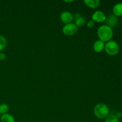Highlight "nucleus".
<instances>
[{"instance_id":"obj_7","label":"nucleus","mask_w":122,"mask_h":122,"mask_svg":"<svg viewBox=\"0 0 122 122\" xmlns=\"http://www.w3.org/2000/svg\"><path fill=\"white\" fill-rule=\"evenodd\" d=\"M105 21H106V25L112 28V27H114L117 25L118 17L115 16L114 14H110L107 17H106V20Z\"/></svg>"},{"instance_id":"obj_11","label":"nucleus","mask_w":122,"mask_h":122,"mask_svg":"<svg viewBox=\"0 0 122 122\" xmlns=\"http://www.w3.org/2000/svg\"><path fill=\"white\" fill-rule=\"evenodd\" d=\"M1 122H15V118L14 117L13 115L9 113H6V114L1 115Z\"/></svg>"},{"instance_id":"obj_3","label":"nucleus","mask_w":122,"mask_h":122,"mask_svg":"<svg viewBox=\"0 0 122 122\" xmlns=\"http://www.w3.org/2000/svg\"><path fill=\"white\" fill-rule=\"evenodd\" d=\"M105 51L109 56H114L120 51V46L115 41L111 40L105 43Z\"/></svg>"},{"instance_id":"obj_15","label":"nucleus","mask_w":122,"mask_h":122,"mask_svg":"<svg viewBox=\"0 0 122 122\" xmlns=\"http://www.w3.org/2000/svg\"><path fill=\"white\" fill-rule=\"evenodd\" d=\"M105 122H119V119L115 114H109L105 119Z\"/></svg>"},{"instance_id":"obj_18","label":"nucleus","mask_w":122,"mask_h":122,"mask_svg":"<svg viewBox=\"0 0 122 122\" xmlns=\"http://www.w3.org/2000/svg\"><path fill=\"white\" fill-rule=\"evenodd\" d=\"M115 115L119 119L120 118H121L122 117V112H117V113Z\"/></svg>"},{"instance_id":"obj_10","label":"nucleus","mask_w":122,"mask_h":122,"mask_svg":"<svg viewBox=\"0 0 122 122\" xmlns=\"http://www.w3.org/2000/svg\"><path fill=\"white\" fill-rule=\"evenodd\" d=\"M83 2L87 7L92 9L98 8L100 4V1L99 0H84Z\"/></svg>"},{"instance_id":"obj_4","label":"nucleus","mask_w":122,"mask_h":122,"mask_svg":"<svg viewBox=\"0 0 122 122\" xmlns=\"http://www.w3.org/2000/svg\"><path fill=\"white\" fill-rule=\"evenodd\" d=\"M78 27L73 23L66 24L63 26L62 29L63 33L66 36H71L75 35L77 32Z\"/></svg>"},{"instance_id":"obj_12","label":"nucleus","mask_w":122,"mask_h":122,"mask_svg":"<svg viewBox=\"0 0 122 122\" xmlns=\"http://www.w3.org/2000/svg\"><path fill=\"white\" fill-rule=\"evenodd\" d=\"M7 45V39L3 35H0V52L3 51Z\"/></svg>"},{"instance_id":"obj_19","label":"nucleus","mask_w":122,"mask_h":122,"mask_svg":"<svg viewBox=\"0 0 122 122\" xmlns=\"http://www.w3.org/2000/svg\"><path fill=\"white\" fill-rule=\"evenodd\" d=\"M74 1H66H66H64V2H73Z\"/></svg>"},{"instance_id":"obj_17","label":"nucleus","mask_w":122,"mask_h":122,"mask_svg":"<svg viewBox=\"0 0 122 122\" xmlns=\"http://www.w3.org/2000/svg\"><path fill=\"white\" fill-rule=\"evenodd\" d=\"M6 55L4 52H0V60H4L5 59Z\"/></svg>"},{"instance_id":"obj_13","label":"nucleus","mask_w":122,"mask_h":122,"mask_svg":"<svg viewBox=\"0 0 122 122\" xmlns=\"http://www.w3.org/2000/svg\"><path fill=\"white\" fill-rule=\"evenodd\" d=\"M86 23V20L84 17H83L82 16H80L79 17L77 18L76 19H75V25L78 27H82L83 25L85 24Z\"/></svg>"},{"instance_id":"obj_9","label":"nucleus","mask_w":122,"mask_h":122,"mask_svg":"<svg viewBox=\"0 0 122 122\" xmlns=\"http://www.w3.org/2000/svg\"><path fill=\"white\" fill-rule=\"evenodd\" d=\"M113 14L116 17L122 16V3L119 2L116 4L113 8Z\"/></svg>"},{"instance_id":"obj_20","label":"nucleus","mask_w":122,"mask_h":122,"mask_svg":"<svg viewBox=\"0 0 122 122\" xmlns=\"http://www.w3.org/2000/svg\"><path fill=\"white\" fill-rule=\"evenodd\" d=\"M1 114H0V119H1Z\"/></svg>"},{"instance_id":"obj_8","label":"nucleus","mask_w":122,"mask_h":122,"mask_svg":"<svg viewBox=\"0 0 122 122\" xmlns=\"http://www.w3.org/2000/svg\"><path fill=\"white\" fill-rule=\"evenodd\" d=\"M105 48V42H102V41L98 40L96 41L93 44V49L96 52H102Z\"/></svg>"},{"instance_id":"obj_2","label":"nucleus","mask_w":122,"mask_h":122,"mask_svg":"<svg viewBox=\"0 0 122 122\" xmlns=\"http://www.w3.org/2000/svg\"><path fill=\"white\" fill-rule=\"evenodd\" d=\"M94 114L99 119H105L110 114L109 108L104 103H98L94 108Z\"/></svg>"},{"instance_id":"obj_6","label":"nucleus","mask_w":122,"mask_h":122,"mask_svg":"<svg viewBox=\"0 0 122 122\" xmlns=\"http://www.w3.org/2000/svg\"><path fill=\"white\" fill-rule=\"evenodd\" d=\"M60 20L65 25L71 23L73 20V15L70 12L65 11L61 13Z\"/></svg>"},{"instance_id":"obj_5","label":"nucleus","mask_w":122,"mask_h":122,"mask_svg":"<svg viewBox=\"0 0 122 122\" xmlns=\"http://www.w3.org/2000/svg\"><path fill=\"white\" fill-rule=\"evenodd\" d=\"M106 15L104 12L102 11L98 10L94 12L92 15V20L94 22L102 23L106 21Z\"/></svg>"},{"instance_id":"obj_16","label":"nucleus","mask_w":122,"mask_h":122,"mask_svg":"<svg viewBox=\"0 0 122 122\" xmlns=\"http://www.w3.org/2000/svg\"><path fill=\"white\" fill-rule=\"evenodd\" d=\"M94 25H95V22H94V21H92V20H90V21H88V22L87 23L86 26L88 28L91 29V28H92V27H94Z\"/></svg>"},{"instance_id":"obj_1","label":"nucleus","mask_w":122,"mask_h":122,"mask_svg":"<svg viewBox=\"0 0 122 122\" xmlns=\"http://www.w3.org/2000/svg\"><path fill=\"white\" fill-rule=\"evenodd\" d=\"M97 35L100 40L106 43L112 40L113 36V30L112 27L107 25H102L98 29Z\"/></svg>"},{"instance_id":"obj_14","label":"nucleus","mask_w":122,"mask_h":122,"mask_svg":"<svg viewBox=\"0 0 122 122\" xmlns=\"http://www.w3.org/2000/svg\"><path fill=\"white\" fill-rule=\"evenodd\" d=\"M8 110H9V107L7 104L3 103L0 104V114L1 115L8 113L7 112H8Z\"/></svg>"}]
</instances>
